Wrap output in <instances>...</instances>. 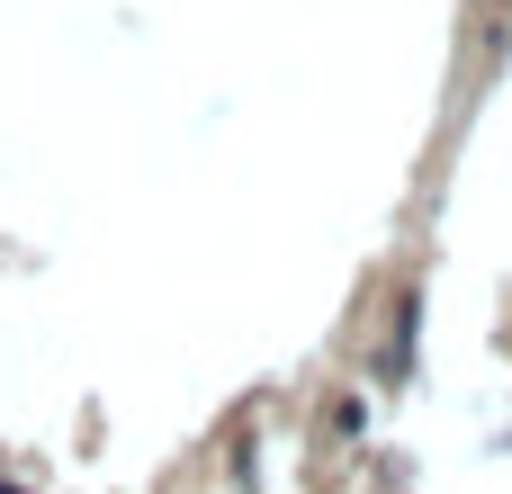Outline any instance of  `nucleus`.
Returning a JSON list of instances; mask_svg holds the SVG:
<instances>
[{
    "label": "nucleus",
    "instance_id": "1",
    "mask_svg": "<svg viewBox=\"0 0 512 494\" xmlns=\"http://www.w3.org/2000/svg\"><path fill=\"white\" fill-rule=\"evenodd\" d=\"M0 494H18V486H0Z\"/></svg>",
    "mask_w": 512,
    "mask_h": 494
}]
</instances>
